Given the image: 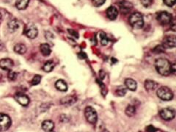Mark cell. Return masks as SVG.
<instances>
[{"mask_svg":"<svg viewBox=\"0 0 176 132\" xmlns=\"http://www.w3.org/2000/svg\"><path fill=\"white\" fill-rule=\"evenodd\" d=\"M100 41L102 46H107L109 43V38L104 32L100 33Z\"/></svg>","mask_w":176,"mask_h":132,"instance_id":"obj_25","label":"cell"},{"mask_svg":"<svg viewBox=\"0 0 176 132\" xmlns=\"http://www.w3.org/2000/svg\"><path fill=\"white\" fill-rule=\"evenodd\" d=\"M125 85L126 88L131 91H136L137 88V82L132 79H126L125 80Z\"/></svg>","mask_w":176,"mask_h":132,"instance_id":"obj_14","label":"cell"},{"mask_svg":"<svg viewBox=\"0 0 176 132\" xmlns=\"http://www.w3.org/2000/svg\"><path fill=\"white\" fill-rule=\"evenodd\" d=\"M79 57H80L81 59H85L87 57V55L86 54L84 53V52H80V53L79 54Z\"/></svg>","mask_w":176,"mask_h":132,"instance_id":"obj_35","label":"cell"},{"mask_svg":"<svg viewBox=\"0 0 176 132\" xmlns=\"http://www.w3.org/2000/svg\"><path fill=\"white\" fill-rule=\"evenodd\" d=\"M1 13H0V19H1Z\"/></svg>","mask_w":176,"mask_h":132,"instance_id":"obj_37","label":"cell"},{"mask_svg":"<svg viewBox=\"0 0 176 132\" xmlns=\"http://www.w3.org/2000/svg\"><path fill=\"white\" fill-rule=\"evenodd\" d=\"M119 7H120V9L122 13L126 14L132 9L133 5L131 3L129 2V1H126V0H122V1H120V3H119Z\"/></svg>","mask_w":176,"mask_h":132,"instance_id":"obj_12","label":"cell"},{"mask_svg":"<svg viewBox=\"0 0 176 132\" xmlns=\"http://www.w3.org/2000/svg\"><path fill=\"white\" fill-rule=\"evenodd\" d=\"M147 132H156V128L153 125H148L146 128Z\"/></svg>","mask_w":176,"mask_h":132,"instance_id":"obj_34","label":"cell"},{"mask_svg":"<svg viewBox=\"0 0 176 132\" xmlns=\"http://www.w3.org/2000/svg\"><path fill=\"white\" fill-rule=\"evenodd\" d=\"M155 67L158 74L162 76H168L171 74L172 64L165 58H158L155 62Z\"/></svg>","mask_w":176,"mask_h":132,"instance_id":"obj_1","label":"cell"},{"mask_svg":"<svg viewBox=\"0 0 176 132\" xmlns=\"http://www.w3.org/2000/svg\"><path fill=\"white\" fill-rule=\"evenodd\" d=\"M176 46V40L175 35H169L164 38L163 41V46L168 49L175 48Z\"/></svg>","mask_w":176,"mask_h":132,"instance_id":"obj_9","label":"cell"},{"mask_svg":"<svg viewBox=\"0 0 176 132\" xmlns=\"http://www.w3.org/2000/svg\"><path fill=\"white\" fill-rule=\"evenodd\" d=\"M11 125L10 117L5 114L0 113V131H6Z\"/></svg>","mask_w":176,"mask_h":132,"instance_id":"obj_7","label":"cell"},{"mask_svg":"<svg viewBox=\"0 0 176 132\" xmlns=\"http://www.w3.org/2000/svg\"><path fill=\"white\" fill-rule=\"evenodd\" d=\"M140 2L144 7H149L153 2V0H140Z\"/></svg>","mask_w":176,"mask_h":132,"instance_id":"obj_29","label":"cell"},{"mask_svg":"<svg viewBox=\"0 0 176 132\" xmlns=\"http://www.w3.org/2000/svg\"><path fill=\"white\" fill-rule=\"evenodd\" d=\"M29 3V0H16L15 6L18 10H24L27 8Z\"/></svg>","mask_w":176,"mask_h":132,"instance_id":"obj_20","label":"cell"},{"mask_svg":"<svg viewBox=\"0 0 176 132\" xmlns=\"http://www.w3.org/2000/svg\"><path fill=\"white\" fill-rule=\"evenodd\" d=\"M125 112H126V114L128 117H132L136 113V107L133 106V105H128L126 107Z\"/></svg>","mask_w":176,"mask_h":132,"instance_id":"obj_23","label":"cell"},{"mask_svg":"<svg viewBox=\"0 0 176 132\" xmlns=\"http://www.w3.org/2000/svg\"><path fill=\"white\" fill-rule=\"evenodd\" d=\"M42 128L46 132H52L54 128V123L52 120H45L42 123Z\"/></svg>","mask_w":176,"mask_h":132,"instance_id":"obj_15","label":"cell"},{"mask_svg":"<svg viewBox=\"0 0 176 132\" xmlns=\"http://www.w3.org/2000/svg\"><path fill=\"white\" fill-rule=\"evenodd\" d=\"M24 34L26 35L27 37L30 38V39H34L38 36V28L36 27L34 24L29 23L25 26Z\"/></svg>","mask_w":176,"mask_h":132,"instance_id":"obj_5","label":"cell"},{"mask_svg":"<svg viewBox=\"0 0 176 132\" xmlns=\"http://www.w3.org/2000/svg\"><path fill=\"white\" fill-rule=\"evenodd\" d=\"M19 27V23L18 22V21L15 20V19H13L9 21L8 23V28L11 30V32H15L18 29Z\"/></svg>","mask_w":176,"mask_h":132,"instance_id":"obj_22","label":"cell"},{"mask_svg":"<svg viewBox=\"0 0 176 132\" xmlns=\"http://www.w3.org/2000/svg\"><path fill=\"white\" fill-rule=\"evenodd\" d=\"M115 94L118 96H124L126 94V89L123 86H119L115 90Z\"/></svg>","mask_w":176,"mask_h":132,"instance_id":"obj_26","label":"cell"},{"mask_svg":"<svg viewBox=\"0 0 176 132\" xmlns=\"http://www.w3.org/2000/svg\"><path fill=\"white\" fill-rule=\"evenodd\" d=\"M14 51L19 55H24L27 52V47L22 44H18L14 46Z\"/></svg>","mask_w":176,"mask_h":132,"instance_id":"obj_21","label":"cell"},{"mask_svg":"<svg viewBox=\"0 0 176 132\" xmlns=\"http://www.w3.org/2000/svg\"><path fill=\"white\" fill-rule=\"evenodd\" d=\"M106 0H93V4L96 7H100L105 3Z\"/></svg>","mask_w":176,"mask_h":132,"instance_id":"obj_30","label":"cell"},{"mask_svg":"<svg viewBox=\"0 0 176 132\" xmlns=\"http://www.w3.org/2000/svg\"><path fill=\"white\" fill-rule=\"evenodd\" d=\"M85 116L87 120L91 124H96L98 120V114L96 111L91 106H88L85 110Z\"/></svg>","mask_w":176,"mask_h":132,"instance_id":"obj_4","label":"cell"},{"mask_svg":"<svg viewBox=\"0 0 176 132\" xmlns=\"http://www.w3.org/2000/svg\"><path fill=\"white\" fill-rule=\"evenodd\" d=\"M157 96L163 101H170L173 98L172 90L167 87H161L157 90Z\"/></svg>","mask_w":176,"mask_h":132,"instance_id":"obj_3","label":"cell"},{"mask_svg":"<svg viewBox=\"0 0 176 132\" xmlns=\"http://www.w3.org/2000/svg\"><path fill=\"white\" fill-rule=\"evenodd\" d=\"M55 87L58 90L61 92H66L68 90L67 84L64 80H62V79L57 81V82L55 83Z\"/></svg>","mask_w":176,"mask_h":132,"instance_id":"obj_18","label":"cell"},{"mask_svg":"<svg viewBox=\"0 0 176 132\" xmlns=\"http://www.w3.org/2000/svg\"><path fill=\"white\" fill-rule=\"evenodd\" d=\"M68 32L69 34L71 35L72 37L75 38H79V34L76 31H74V30H72V29H68Z\"/></svg>","mask_w":176,"mask_h":132,"instance_id":"obj_33","label":"cell"},{"mask_svg":"<svg viewBox=\"0 0 176 132\" xmlns=\"http://www.w3.org/2000/svg\"><path fill=\"white\" fill-rule=\"evenodd\" d=\"M13 66V62L9 58L1 59L0 60V68L4 71H10Z\"/></svg>","mask_w":176,"mask_h":132,"instance_id":"obj_11","label":"cell"},{"mask_svg":"<svg viewBox=\"0 0 176 132\" xmlns=\"http://www.w3.org/2000/svg\"><path fill=\"white\" fill-rule=\"evenodd\" d=\"M8 79L10 81H15L17 78V73L15 71H9L8 75H7Z\"/></svg>","mask_w":176,"mask_h":132,"instance_id":"obj_28","label":"cell"},{"mask_svg":"<svg viewBox=\"0 0 176 132\" xmlns=\"http://www.w3.org/2000/svg\"><path fill=\"white\" fill-rule=\"evenodd\" d=\"M159 115L163 120H171L175 117V112L173 109L171 108H164L160 111Z\"/></svg>","mask_w":176,"mask_h":132,"instance_id":"obj_8","label":"cell"},{"mask_svg":"<svg viewBox=\"0 0 176 132\" xmlns=\"http://www.w3.org/2000/svg\"><path fill=\"white\" fill-rule=\"evenodd\" d=\"M164 2L169 7H172L175 4V0H164Z\"/></svg>","mask_w":176,"mask_h":132,"instance_id":"obj_32","label":"cell"},{"mask_svg":"<svg viewBox=\"0 0 176 132\" xmlns=\"http://www.w3.org/2000/svg\"><path fill=\"white\" fill-rule=\"evenodd\" d=\"M15 99L16 100L17 102L20 104L21 106H27L29 104V98L27 95L23 94V93H17L15 95Z\"/></svg>","mask_w":176,"mask_h":132,"instance_id":"obj_10","label":"cell"},{"mask_svg":"<svg viewBox=\"0 0 176 132\" xmlns=\"http://www.w3.org/2000/svg\"><path fill=\"white\" fill-rule=\"evenodd\" d=\"M107 15L108 18L110 19V20H115L117 15H118V10L115 7L111 6V7H108V9L107 10Z\"/></svg>","mask_w":176,"mask_h":132,"instance_id":"obj_13","label":"cell"},{"mask_svg":"<svg viewBox=\"0 0 176 132\" xmlns=\"http://www.w3.org/2000/svg\"><path fill=\"white\" fill-rule=\"evenodd\" d=\"M129 23L134 29H141L144 26L143 16L140 13H133L129 17Z\"/></svg>","mask_w":176,"mask_h":132,"instance_id":"obj_2","label":"cell"},{"mask_svg":"<svg viewBox=\"0 0 176 132\" xmlns=\"http://www.w3.org/2000/svg\"><path fill=\"white\" fill-rule=\"evenodd\" d=\"M1 77H2V76H1V74H0V79H1Z\"/></svg>","mask_w":176,"mask_h":132,"instance_id":"obj_36","label":"cell"},{"mask_svg":"<svg viewBox=\"0 0 176 132\" xmlns=\"http://www.w3.org/2000/svg\"><path fill=\"white\" fill-rule=\"evenodd\" d=\"M41 81V76L40 75H35L34 76V78L32 80L31 83L32 85H38V84H40Z\"/></svg>","mask_w":176,"mask_h":132,"instance_id":"obj_27","label":"cell"},{"mask_svg":"<svg viewBox=\"0 0 176 132\" xmlns=\"http://www.w3.org/2000/svg\"><path fill=\"white\" fill-rule=\"evenodd\" d=\"M157 87H158V83L155 82V81L147 79L145 82V87L148 91L154 90L155 89L157 88Z\"/></svg>","mask_w":176,"mask_h":132,"instance_id":"obj_17","label":"cell"},{"mask_svg":"<svg viewBox=\"0 0 176 132\" xmlns=\"http://www.w3.org/2000/svg\"><path fill=\"white\" fill-rule=\"evenodd\" d=\"M164 50V47L163 46H158L153 49V52H156V53H161V52H163Z\"/></svg>","mask_w":176,"mask_h":132,"instance_id":"obj_31","label":"cell"},{"mask_svg":"<svg viewBox=\"0 0 176 132\" xmlns=\"http://www.w3.org/2000/svg\"><path fill=\"white\" fill-rule=\"evenodd\" d=\"M40 50H41V54H42V55L45 57L49 56L51 54V52H52L50 46H49L48 44H41V46H40Z\"/></svg>","mask_w":176,"mask_h":132,"instance_id":"obj_19","label":"cell"},{"mask_svg":"<svg viewBox=\"0 0 176 132\" xmlns=\"http://www.w3.org/2000/svg\"><path fill=\"white\" fill-rule=\"evenodd\" d=\"M54 63L50 60V61L46 62V63L44 64L43 69V71H46V72H51V71L54 69Z\"/></svg>","mask_w":176,"mask_h":132,"instance_id":"obj_24","label":"cell"},{"mask_svg":"<svg viewBox=\"0 0 176 132\" xmlns=\"http://www.w3.org/2000/svg\"><path fill=\"white\" fill-rule=\"evenodd\" d=\"M77 101V98L74 96H71V95H68V96L64 97L60 100V103L61 104L64 105V106H70Z\"/></svg>","mask_w":176,"mask_h":132,"instance_id":"obj_16","label":"cell"},{"mask_svg":"<svg viewBox=\"0 0 176 132\" xmlns=\"http://www.w3.org/2000/svg\"><path fill=\"white\" fill-rule=\"evenodd\" d=\"M157 20L162 25H166L170 24L172 20V16L170 13L166 11H162L158 13L157 15Z\"/></svg>","mask_w":176,"mask_h":132,"instance_id":"obj_6","label":"cell"}]
</instances>
